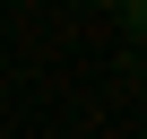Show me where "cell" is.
<instances>
[{"instance_id":"1","label":"cell","mask_w":147,"mask_h":139,"mask_svg":"<svg viewBox=\"0 0 147 139\" xmlns=\"http://www.w3.org/2000/svg\"><path fill=\"white\" fill-rule=\"evenodd\" d=\"M121 26H130V44H147V0H130V9H121Z\"/></svg>"}]
</instances>
